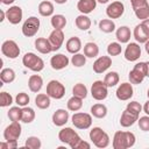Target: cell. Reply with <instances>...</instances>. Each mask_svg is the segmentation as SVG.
<instances>
[{"instance_id":"59","label":"cell","mask_w":149,"mask_h":149,"mask_svg":"<svg viewBox=\"0 0 149 149\" xmlns=\"http://www.w3.org/2000/svg\"><path fill=\"white\" fill-rule=\"evenodd\" d=\"M147 95H148V98H149V88H148V91H147Z\"/></svg>"},{"instance_id":"52","label":"cell","mask_w":149,"mask_h":149,"mask_svg":"<svg viewBox=\"0 0 149 149\" xmlns=\"http://www.w3.org/2000/svg\"><path fill=\"white\" fill-rule=\"evenodd\" d=\"M0 149H9L8 142H7V141H6V142H1V143H0Z\"/></svg>"},{"instance_id":"48","label":"cell","mask_w":149,"mask_h":149,"mask_svg":"<svg viewBox=\"0 0 149 149\" xmlns=\"http://www.w3.org/2000/svg\"><path fill=\"white\" fill-rule=\"evenodd\" d=\"M130 3H132V8H133L134 10H136V9H139V8H141V7H144V6L149 5L147 0H130Z\"/></svg>"},{"instance_id":"27","label":"cell","mask_w":149,"mask_h":149,"mask_svg":"<svg viewBox=\"0 0 149 149\" xmlns=\"http://www.w3.org/2000/svg\"><path fill=\"white\" fill-rule=\"evenodd\" d=\"M76 27L80 30H88L91 27V19L86 14H80L74 20Z\"/></svg>"},{"instance_id":"44","label":"cell","mask_w":149,"mask_h":149,"mask_svg":"<svg viewBox=\"0 0 149 149\" xmlns=\"http://www.w3.org/2000/svg\"><path fill=\"white\" fill-rule=\"evenodd\" d=\"M13 104V97L7 93V92H1L0 93V106L1 107H7V106H10Z\"/></svg>"},{"instance_id":"24","label":"cell","mask_w":149,"mask_h":149,"mask_svg":"<svg viewBox=\"0 0 149 149\" xmlns=\"http://www.w3.org/2000/svg\"><path fill=\"white\" fill-rule=\"evenodd\" d=\"M65 48H66L68 52H70V54L79 52V50L81 49V41H80V38L77 37V36L70 37L66 41V43H65Z\"/></svg>"},{"instance_id":"58","label":"cell","mask_w":149,"mask_h":149,"mask_svg":"<svg viewBox=\"0 0 149 149\" xmlns=\"http://www.w3.org/2000/svg\"><path fill=\"white\" fill-rule=\"evenodd\" d=\"M109 0H97V2H99V3H107Z\"/></svg>"},{"instance_id":"18","label":"cell","mask_w":149,"mask_h":149,"mask_svg":"<svg viewBox=\"0 0 149 149\" xmlns=\"http://www.w3.org/2000/svg\"><path fill=\"white\" fill-rule=\"evenodd\" d=\"M69 62H70V59L68 58V56H65L63 54H56L55 56L51 57L50 65L54 70H62L69 65Z\"/></svg>"},{"instance_id":"36","label":"cell","mask_w":149,"mask_h":149,"mask_svg":"<svg viewBox=\"0 0 149 149\" xmlns=\"http://www.w3.org/2000/svg\"><path fill=\"white\" fill-rule=\"evenodd\" d=\"M119 73L115 72V71H111L108 73L105 74V78H104V83L108 86V87H113L115 86L116 84H119Z\"/></svg>"},{"instance_id":"22","label":"cell","mask_w":149,"mask_h":149,"mask_svg":"<svg viewBox=\"0 0 149 149\" xmlns=\"http://www.w3.org/2000/svg\"><path fill=\"white\" fill-rule=\"evenodd\" d=\"M97 7V0H79L77 3V9L81 14H90Z\"/></svg>"},{"instance_id":"45","label":"cell","mask_w":149,"mask_h":149,"mask_svg":"<svg viewBox=\"0 0 149 149\" xmlns=\"http://www.w3.org/2000/svg\"><path fill=\"white\" fill-rule=\"evenodd\" d=\"M134 13H135L136 17L140 19V20H142V21L146 20V19H149V5H147V6H144V7H141V8L136 9V10H134Z\"/></svg>"},{"instance_id":"4","label":"cell","mask_w":149,"mask_h":149,"mask_svg":"<svg viewBox=\"0 0 149 149\" xmlns=\"http://www.w3.org/2000/svg\"><path fill=\"white\" fill-rule=\"evenodd\" d=\"M22 64L34 71V72H40L44 69V62L41 57H38L37 55H35L34 52H27L23 57H22Z\"/></svg>"},{"instance_id":"29","label":"cell","mask_w":149,"mask_h":149,"mask_svg":"<svg viewBox=\"0 0 149 149\" xmlns=\"http://www.w3.org/2000/svg\"><path fill=\"white\" fill-rule=\"evenodd\" d=\"M35 105L40 109H47L50 107V97L45 93H40L35 98Z\"/></svg>"},{"instance_id":"32","label":"cell","mask_w":149,"mask_h":149,"mask_svg":"<svg viewBox=\"0 0 149 149\" xmlns=\"http://www.w3.org/2000/svg\"><path fill=\"white\" fill-rule=\"evenodd\" d=\"M50 23L54 27V29H61V30H63V28L66 26V19L62 14H56V15H52L51 16Z\"/></svg>"},{"instance_id":"19","label":"cell","mask_w":149,"mask_h":149,"mask_svg":"<svg viewBox=\"0 0 149 149\" xmlns=\"http://www.w3.org/2000/svg\"><path fill=\"white\" fill-rule=\"evenodd\" d=\"M139 116H140V115L134 114V113H132L130 111H128V109L126 108V109L122 112V114H121L120 125H121L122 127H125V128L130 127V126H133V125L139 120Z\"/></svg>"},{"instance_id":"2","label":"cell","mask_w":149,"mask_h":149,"mask_svg":"<svg viewBox=\"0 0 149 149\" xmlns=\"http://www.w3.org/2000/svg\"><path fill=\"white\" fill-rule=\"evenodd\" d=\"M58 140L62 142V143H65V144H69L70 148L72 149H76L77 144L80 142V136L77 134V132H74L72 128L70 127H65V128H62L58 133Z\"/></svg>"},{"instance_id":"34","label":"cell","mask_w":149,"mask_h":149,"mask_svg":"<svg viewBox=\"0 0 149 149\" xmlns=\"http://www.w3.org/2000/svg\"><path fill=\"white\" fill-rule=\"evenodd\" d=\"M66 106H68V109L71 111V112H77L79 111L81 107H83V99L79 98V97H71L68 102H66Z\"/></svg>"},{"instance_id":"37","label":"cell","mask_w":149,"mask_h":149,"mask_svg":"<svg viewBox=\"0 0 149 149\" xmlns=\"http://www.w3.org/2000/svg\"><path fill=\"white\" fill-rule=\"evenodd\" d=\"M35 119V111L31 107H22V116H21V121L24 123H30L33 122Z\"/></svg>"},{"instance_id":"33","label":"cell","mask_w":149,"mask_h":149,"mask_svg":"<svg viewBox=\"0 0 149 149\" xmlns=\"http://www.w3.org/2000/svg\"><path fill=\"white\" fill-rule=\"evenodd\" d=\"M99 29L106 34L113 33L115 30V23L111 19H102L99 21Z\"/></svg>"},{"instance_id":"21","label":"cell","mask_w":149,"mask_h":149,"mask_svg":"<svg viewBox=\"0 0 149 149\" xmlns=\"http://www.w3.org/2000/svg\"><path fill=\"white\" fill-rule=\"evenodd\" d=\"M35 48L38 52L41 54H50L52 51V47L50 44V41L49 38H45V37H38L35 40Z\"/></svg>"},{"instance_id":"12","label":"cell","mask_w":149,"mask_h":149,"mask_svg":"<svg viewBox=\"0 0 149 149\" xmlns=\"http://www.w3.org/2000/svg\"><path fill=\"white\" fill-rule=\"evenodd\" d=\"M125 13V5L121 1H113L106 8V14L109 19H119Z\"/></svg>"},{"instance_id":"25","label":"cell","mask_w":149,"mask_h":149,"mask_svg":"<svg viewBox=\"0 0 149 149\" xmlns=\"http://www.w3.org/2000/svg\"><path fill=\"white\" fill-rule=\"evenodd\" d=\"M133 35H134V38L136 40V42H139V43H146V42L149 40V35H148V33L146 31L144 27H143L141 23L137 24V26L134 28Z\"/></svg>"},{"instance_id":"39","label":"cell","mask_w":149,"mask_h":149,"mask_svg":"<svg viewBox=\"0 0 149 149\" xmlns=\"http://www.w3.org/2000/svg\"><path fill=\"white\" fill-rule=\"evenodd\" d=\"M72 93L76 97H79L81 99H85L87 97V87L84 84H81V83H77L73 86V88H72Z\"/></svg>"},{"instance_id":"49","label":"cell","mask_w":149,"mask_h":149,"mask_svg":"<svg viewBox=\"0 0 149 149\" xmlns=\"http://www.w3.org/2000/svg\"><path fill=\"white\" fill-rule=\"evenodd\" d=\"M90 148H91V144L84 140H80V142L76 147V149H90Z\"/></svg>"},{"instance_id":"20","label":"cell","mask_w":149,"mask_h":149,"mask_svg":"<svg viewBox=\"0 0 149 149\" xmlns=\"http://www.w3.org/2000/svg\"><path fill=\"white\" fill-rule=\"evenodd\" d=\"M69 112L65 111V109H57L54 114H52V122L55 126H58V127H62L64 126L68 121H69Z\"/></svg>"},{"instance_id":"8","label":"cell","mask_w":149,"mask_h":149,"mask_svg":"<svg viewBox=\"0 0 149 149\" xmlns=\"http://www.w3.org/2000/svg\"><path fill=\"white\" fill-rule=\"evenodd\" d=\"M47 94L52 99H62L65 95V87L61 81L52 79L47 85Z\"/></svg>"},{"instance_id":"31","label":"cell","mask_w":149,"mask_h":149,"mask_svg":"<svg viewBox=\"0 0 149 149\" xmlns=\"http://www.w3.org/2000/svg\"><path fill=\"white\" fill-rule=\"evenodd\" d=\"M91 114L97 119H102L107 115V107L104 104H94L91 107Z\"/></svg>"},{"instance_id":"35","label":"cell","mask_w":149,"mask_h":149,"mask_svg":"<svg viewBox=\"0 0 149 149\" xmlns=\"http://www.w3.org/2000/svg\"><path fill=\"white\" fill-rule=\"evenodd\" d=\"M0 79H1V83H6V84H9V83L14 81V79H15L14 70L10 69V68L2 69L1 72H0Z\"/></svg>"},{"instance_id":"6","label":"cell","mask_w":149,"mask_h":149,"mask_svg":"<svg viewBox=\"0 0 149 149\" xmlns=\"http://www.w3.org/2000/svg\"><path fill=\"white\" fill-rule=\"evenodd\" d=\"M72 125L78 129H87L92 125V114L77 112L71 116Z\"/></svg>"},{"instance_id":"54","label":"cell","mask_w":149,"mask_h":149,"mask_svg":"<svg viewBox=\"0 0 149 149\" xmlns=\"http://www.w3.org/2000/svg\"><path fill=\"white\" fill-rule=\"evenodd\" d=\"M3 5H10V3H13L15 0H0Z\"/></svg>"},{"instance_id":"53","label":"cell","mask_w":149,"mask_h":149,"mask_svg":"<svg viewBox=\"0 0 149 149\" xmlns=\"http://www.w3.org/2000/svg\"><path fill=\"white\" fill-rule=\"evenodd\" d=\"M6 19V12L5 10H0V21L2 22Z\"/></svg>"},{"instance_id":"38","label":"cell","mask_w":149,"mask_h":149,"mask_svg":"<svg viewBox=\"0 0 149 149\" xmlns=\"http://www.w3.org/2000/svg\"><path fill=\"white\" fill-rule=\"evenodd\" d=\"M8 118L10 121H21V116H22V108L17 105L14 107H10L8 113H7Z\"/></svg>"},{"instance_id":"9","label":"cell","mask_w":149,"mask_h":149,"mask_svg":"<svg viewBox=\"0 0 149 149\" xmlns=\"http://www.w3.org/2000/svg\"><path fill=\"white\" fill-rule=\"evenodd\" d=\"M108 94V86L102 80H95L91 86V95L93 99L101 101L107 98Z\"/></svg>"},{"instance_id":"40","label":"cell","mask_w":149,"mask_h":149,"mask_svg":"<svg viewBox=\"0 0 149 149\" xmlns=\"http://www.w3.org/2000/svg\"><path fill=\"white\" fill-rule=\"evenodd\" d=\"M24 147L29 148V149H40L42 147V142L37 136H29L26 140Z\"/></svg>"},{"instance_id":"56","label":"cell","mask_w":149,"mask_h":149,"mask_svg":"<svg viewBox=\"0 0 149 149\" xmlns=\"http://www.w3.org/2000/svg\"><path fill=\"white\" fill-rule=\"evenodd\" d=\"M56 3H59V5H63V3H65L68 0H54Z\"/></svg>"},{"instance_id":"57","label":"cell","mask_w":149,"mask_h":149,"mask_svg":"<svg viewBox=\"0 0 149 149\" xmlns=\"http://www.w3.org/2000/svg\"><path fill=\"white\" fill-rule=\"evenodd\" d=\"M147 64V77H149V62H146Z\"/></svg>"},{"instance_id":"5","label":"cell","mask_w":149,"mask_h":149,"mask_svg":"<svg viewBox=\"0 0 149 149\" xmlns=\"http://www.w3.org/2000/svg\"><path fill=\"white\" fill-rule=\"evenodd\" d=\"M144 77H147V64H146V62L136 63L134 65L133 70L128 74L129 83H132V84H141L143 81Z\"/></svg>"},{"instance_id":"3","label":"cell","mask_w":149,"mask_h":149,"mask_svg":"<svg viewBox=\"0 0 149 149\" xmlns=\"http://www.w3.org/2000/svg\"><path fill=\"white\" fill-rule=\"evenodd\" d=\"M90 140L97 148H106L109 144V136L100 127H93L90 130Z\"/></svg>"},{"instance_id":"17","label":"cell","mask_w":149,"mask_h":149,"mask_svg":"<svg viewBox=\"0 0 149 149\" xmlns=\"http://www.w3.org/2000/svg\"><path fill=\"white\" fill-rule=\"evenodd\" d=\"M112 65V58L109 56H101L93 63V71L95 73H102Z\"/></svg>"},{"instance_id":"43","label":"cell","mask_w":149,"mask_h":149,"mask_svg":"<svg viewBox=\"0 0 149 149\" xmlns=\"http://www.w3.org/2000/svg\"><path fill=\"white\" fill-rule=\"evenodd\" d=\"M29 101H30V98H29V95H28L27 93H24V92L17 93V95H16V98H15V102H16L20 107L27 106V105L29 104Z\"/></svg>"},{"instance_id":"50","label":"cell","mask_w":149,"mask_h":149,"mask_svg":"<svg viewBox=\"0 0 149 149\" xmlns=\"http://www.w3.org/2000/svg\"><path fill=\"white\" fill-rule=\"evenodd\" d=\"M141 24L144 27L146 31H147V33H148V35H149V19H146V20H143V21L141 22Z\"/></svg>"},{"instance_id":"15","label":"cell","mask_w":149,"mask_h":149,"mask_svg":"<svg viewBox=\"0 0 149 149\" xmlns=\"http://www.w3.org/2000/svg\"><path fill=\"white\" fill-rule=\"evenodd\" d=\"M22 9L19 6H12L6 10V19L12 24H17L22 20Z\"/></svg>"},{"instance_id":"47","label":"cell","mask_w":149,"mask_h":149,"mask_svg":"<svg viewBox=\"0 0 149 149\" xmlns=\"http://www.w3.org/2000/svg\"><path fill=\"white\" fill-rule=\"evenodd\" d=\"M137 122H139V127L141 130L149 132V115H144V116L139 118Z\"/></svg>"},{"instance_id":"23","label":"cell","mask_w":149,"mask_h":149,"mask_svg":"<svg viewBox=\"0 0 149 149\" xmlns=\"http://www.w3.org/2000/svg\"><path fill=\"white\" fill-rule=\"evenodd\" d=\"M43 86V79L40 74H31L28 79V87L31 92L34 93H37L41 91Z\"/></svg>"},{"instance_id":"7","label":"cell","mask_w":149,"mask_h":149,"mask_svg":"<svg viewBox=\"0 0 149 149\" xmlns=\"http://www.w3.org/2000/svg\"><path fill=\"white\" fill-rule=\"evenodd\" d=\"M40 20L36 16H29L22 24V34L26 37H33L37 34L40 29Z\"/></svg>"},{"instance_id":"28","label":"cell","mask_w":149,"mask_h":149,"mask_svg":"<svg viewBox=\"0 0 149 149\" xmlns=\"http://www.w3.org/2000/svg\"><path fill=\"white\" fill-rule=\"evenodd\" d=\"M84 55L88 58L97 57L99 55V47L94 42H87L84 45Z\"/></svg>"},{"instance_id":"55","label":"cell","mask_w":149,"mask_h":149,"mask_svg":"<svg viewBox=\"0 0 149 149\" xmlns=\"http://www.w3.org/2000/svg\"><path fill=\"white\" fill-rule=\"evenodd\" d=\"M144 44H146V45H144V47H146V51H147V54L149 55V40H148V41H147Z\"/></svg>"},{"instance_id":"46","label":"cell","mask_w":149,"mask_h":149,"mask_svg":"<svg viewBox=\"0 0 149 149\" xmlns=\"http://www.w3.org/2000/svg\"><path fill=\"white\" fill-rule=\"evenodd\" d=\"M126 108H127L128 111H130L132 113L137 114V115H140L141 111L143 109V107L141 106V104H140V102H137V101H130V102H128Z\"/></svg>"},{"instance_id":"42","label":"cell","mask_w":149,"mask_h":149,"mask_svg":"<svg viewBox=\"0 0 149 149\" xmlns=\"http://www.w3.org/2000/svg\"><path fill=\"white\" fill-rule=\"evenodd\" d=\"M121 44L120 42H112L107 47V52L109 56H118L121 54Z\"/></svg>"},{"instance_id":"13","label":"cell","mask_w":149,"mask_h":149,"mask_svg":"<svg viewBox=\"0 0 149 149\" xmlns=\"http://www.w3.org/2000/svg\"><path fill=\"white\" fill-rule=\"evenodd\" d=\"M116 98L121 101H126L129 100L133 94H134V90H133V85L132 83H122L119 85V87L116 88Z\"/></svg>"},{"instance_id":"30","label":"cell","mask_w":149,"mask_h":149,"mask_svg":"<svg viewBox=\"0 0 149 149\" xmlns=\"http://www.w3.org/2000/svg\"><path fill=\"white\" fill-rule=\"evenodd\" d=\"M38 13L42 16H51L54 14V5L50 1H42L38 5Z\"/></svg>"},{"instance_id":"14","label":"cell","mask_w":149,"mask_h":149,"mask_svg":"<svg viewBox=\"0 0 149 149\" xmlns=\"http://www.w3.org/2000/svg\"><path fill=\"white\" fill-rule=\"evenodd\" d=\"M141 56V47L137 43L130 42L125 49V58L129 62H135Z\"/></svg>"},{"instance_id":"10","label":"cell","mask_w":149,"mask_h":149,"mask_svg":"<svg viewBox=\"0 0 149 149\" xmlns=\"http://www.w3.org/2000/svg\"><path fill=\"white\" fill-rule=\"evenodd\" d=\"M21 125L19 121H12V123L9 126L6 127V129L3 130V139L7 142L10 141H17V139L21 135Z\"/></svg>"},{"instance_id":"41","label":"cell","mask_w":149,"mask_h":149,"mask_svg":"<svg viewBox=\"0 0 149 149\" xmlns=\"http://www.w3.org/2000/svg\"><path fill=\"white\" fill-rule=\"evenodd\" d=\"M71 63H72V65L76 66V68H81V66H84L85 63H86V56H85L84 54H79V52L73 54V56H72V58H71Z\"/></svg>"},{"instance_id":"16","label":"cell","mask_w":149,"mask_h":149,"mask_svg":"<svg viewBox=\"0 0 149 149\" xmlns=\"http://www.w3.org/2000/svg\"><path fill=\"white\" fill-rule=\"evenodd\" d=\"M49 41L52 47V51L59 50L64 42V33L61 29H54L49 35Z\"/></svg>"},{"instance_id":"1","label":"cell","mask_w":149,"mask_h":149,"mask_svg":"<svg viewBox=\"0 0 149 149\" xmlns=\"http://www.w3.org/2000/svg\"><path fill=\"white\" fill-rule=\"evenodd\" d=\"M135 135L132 132L119 130L113 136V148L114 149H128L135 144Z\"/></svg>"},{"instance_id":"11","label":"cell","mask_w":149,"mask_h":149,"mask_svg":"<svg viewBox=\"0 0 149 149\" xmlns=\"http://www.w3.org/2000/svg\"><path fill=\"white\" fill-rule=\"evenodd\" d=\"M1 52L3 56L10 58V59H14L16 57H19L20 55V48L17 45V43L13 40H7L2 43L1 45Z\"/></svg>"},{"instance_id":"51","label":"cell","mask_w":149,"mask_h":149,"mask_svg":"<svg viewBox=\"0 0 149 149\" xmlns=\"http://www.w3.org/2000/svg\"><path fill=\"white\" fill-rule=\"evenodd\" d=\"M143 112H144L147 115H149V100L143 105Z\"/></svg>"},{"instance_id":"26","label":"cell","mask_w":149,"mask_h":149,"mask_svg":"<svg viewBox=\"0 0 149 149\" xmlns=\"http://www.w3.org/2000/svg\"><path fill=\"white\" fill-rule=\"evenodd\" d=\"M130 29L127 27V26H121L120 28L116 29L115 31V36H116V40L120 42V43H128L129 40H130Z\"/></svg>"}]
</instances>
